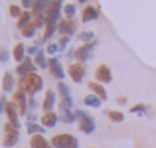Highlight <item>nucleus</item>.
I'll list each match as a JSON object with an SVG mask.
<instances>
[{"mask_svg":"<svg viewBox=\"0 0 156 148\" xmlns=\"http://www.w3.org/2000/svg\"><path fill=\"white\" fill-rule=\"evenodd\" d=\"M18 89H22L24 93H28L30 97H34L36 93H40L44 89V79L40 73H30L18 79Z\"/></svg>","mask_w":156,"mask_h":148,"instance_id":"1","label":"nucleus"},{"mask_svg":"<svg viewBox=\"0 0 156 148\" xmlns=\"http://www.w3.org/2000/svg\"><path fill=\"white\" fill-rule=\"evenodd\" d=\"M51 146L53 148H79V140L77 136L69 132H59L51 136Z\"/></svg>","mask_w":156,"mask_h":148,"instance_id":"2","label":"nucleus"},{"mask_svg":"<svg viewBox=\"0 0 156 148\" xmlns=\"http://www.w3.org/2000/svg\"><path fill=\"white\" fill-rule=\"evenodd\" d=\"M2 130H4L2 144L6 146V148H12V146H16V144L20 142V126L12 125V122H6Z\"/></svg>","mask_w":156,"mask_h":148,"instance_id":"3","label":"nucleus"},{"mask_svg":"<svg viewBox=\"0 0 156 148\" xmlns=\"http://www.w3.org/2000/svg\"><path fill=\"white\" fill-rule=\"evenodd\" d=\"M77 115V125H79V130L85 134H93L95 132V118L91 117L89 113H85V111H75Z\"/></svg>","mask_w":156,"mask_h":148,"instance_id":"4","label":"nucleus"},{"mask_svg":"<svg viewBox=\"0 0 156 148\" xmlns=\"http://www.w3.org/2000/svg\"><path fill=\"white\" fill-rule=\"evenodd\" d=\"M28 99H30V95L28 93H24L22 89H16L14 93H12V103L16 105V109H18L20 115H28Z\"/></svg>","mask_w":156,"mask_h":148,"instance_id":"5","label":"nucleus"},{"mask_svg":"<svg viewBox=\"0 0 156 148\" xmlns=\"http://www.w3.org/2000/svg\"><path fill=\"white\" fill-rule=\"evenodd\" d=\"M97 48V40L95 42H91V44H81L79 48L75 49V59L79 61V63H85L87 59H91V55H93V49Z\"/></svg>","mask_w":156,"mask_h":148,"instance_id":"6","label":"nucleus"},{"mask_svg":"<svg viewBox=\"0 0 156 148\" xmlns=\"http://www.w3.org/2000/svg\"><path fill=\"white\" fill-rule=\"evenodd\" d=\"M61 14H63V0H51L50 8H48V20H46V22L59 24Z\"/></svg>","mask_w":156,"mask_h":148,"instance_id":"7","label":"nucleus"},{"mask_svg":"<svg viewBox=\"0 0 156 148\" xmlns=\"http://www.w3.org/2000/svg\"><path fill=\"white\" fill-rule=\"evenodd\" d=\"M85 73H87V69H85V65L79 63V61H75V63H71L67 67V75L71 77V81H75V83H81V81L85 79Z\"/></svg>","mask_w":156,"mask_h":148,"instance_id":"8","label":"nucleus"},{"mask_svg":"<svg viewBox=\"0 0 156 148\" xmlns=\"http://www.w3.org/2000/svg\"><path fill=\"white\" fill-rule=\"evenodd\" d=\"M57 32H59L61 36H69V38H71V36L77 32V22L73 18L59 20V24H57Z\"/></svg>","mask_w":156,"mask_h":148,"instance_id":"9","label":"nucleus"},{"mask_svg":"<svg viewBox=\"0 0 156 148\" xmlns=\"http://www.w3.org/2000/svg\"><path fill=\"white\" fill-rule=\"evenodd\" d=\"M101 16V10L99 6H93V4H87V6L81 10V22H93V20H99Z\"/></svg>","mask_w":156,"mask_h":148,"instance_id":"10","label":"nucleus"},{"mask_svg":"<svg viewBox=\"0 0 156 148\" xmlns=\"http://www.w3.org/2000/svg\"><path fill=\"white\" fill-rule=\"evenodd\" d=\"M36 67H38V65L34 63V59H32V57H26L22 63L16 65V73H18V77H24V75H30V73H36Z\"/></svg>","mask_w":156,"mask_h":148,"instance_id":"11","label":"nucleus"},{"mask_svg":"<svg viewBox=\"0 0 156 148\" xmlns=\"http://www.w3.org/2000/svg\"><path fill=\"white\" fill-rule=\"evenodd\" d=\"M95 81H99V83H111L113 81V73H111V67L105 63H101L99 67L95 69Z\"/></svg>","mask_w":156,"mask_h":148,"instance_id":"12","label":"nucleus"},{"mask_svg":"<svg viewBox=\"0 0 156 148\" xmlns=\"http://www.w3.org/2000/svg\"><path fill=\"white\" fill-rule=\"evenodd\" d=\"M48 69H50V73L55 77L57 81H61V79L65 77V71H63V67H61V63H59V57H50Z\"/></svg>","mask_w":156,"mask_h":148,"instance_id":"13","label":"nucleus"},{"mask_svg":"<svg viewBox=\"0 0 156 148\" xmlns=\"http://www.w3.org/2000/svg\"><path fill=\"white\" fill-rule=\"evenodd\" d=\"M2 91L4 93H14L16 91V77L12 71H6L2 77Z\"/></svg>","mask_w":156,"mask_h":148,"instance_id":"14","label":"nucleus"},{"mask_svg":"<svg viewBox=\"0 0 156 148\" xmlns=\"http://www.w3.org/2000/svg\"><path fill=\"white\" fill-rule=\"evenodd\" d=\"M30 148H53L51 146V140H48L44 134H34V136H30Z\"/></svg>","mask_w":156,"mask_h":148,"instance_id":"15","label":"nucleus"},{"mask_svg":"<svg viewBox=\"0 0 156 148\" xmlns=\"http://www.w3.org/2000/svg\"><path fill=\"white\" fill-rule=\"evenodd\" d=\"M8 117V122H12V125H16V126H20V113H18V109H16V105L12 101H8V105H6V113H4Z\"/></svg>","mask_w":156,"mask_h":148,"instance_id":"16","label":"nucleus"},{"mask_svg":"<svg viewBox=\"0 0 156 148\" xmlns=\"http://www.w3.org/2000/svg\"><path fill=\"white\" fill-rule=\"evenodd\" d=\"M40 121H42V126H44V129H53V126L59 122V115L53 113V111H50V113H44Z\"/></svg>","mask_w":156,"mask_h":148,"instance_id":"17","label":"nucleus"},{"mask_svg":"<svg viewBox=\"0 0 156 148\" xmlns=\"http://www.w3.org/2000/svg\"><path fill=\"white\" fill-rule=\"evenodd\" d=\"M87 87L91 89V93H93V95H97L101 101H107V89L103 87V83H99V81H89Z\"/></svg>","mask_w":156,"mask_h":148,"instance_id":"18","label":"nucleus"},{"mask_svg":"<svg viewBox=\"0 0 156 148\" xmlns=\"http://www.w3.org/2000/svg\"><path fill=\"white\" fill-rule=\"evenodd\" d=\"M26 53H28V48L24 46L22 42H18L14 46V49H12V57L16 59V63H22V61L26 59Z\"/></svg>","mask_w":156,"mask_h":148,"instance_id":"19","label":"nucleus"},{"mask_svg":"<svg viewBox=\"0 0 156 148\" xmlns=\"http://www.w3.org/2000/svg\"><path fill=\"white\" fill-rule=\"evenodd\" d=\"M34 22V16H32V10H24V14L20 16L18 20H16V26H18V30L22 32L26 26H30V24Z\"/></svg>","mask_w":156,"mask_h":148,"instance_id":"20","label":"nucleus"},{"mask_svg":"<svg viewBox=\"0 0 156 148\" xmlns=\"http://www.w3.org/2000/svg\"><path fill=\"white\" fill-rule=\"evenodd\" d=\"M53 107H55V93H53V91H46V95H44V103H42L44 113L53 111Z\"/></svg>","mask_w":156,"mask_h":148,"instance_id":"21","label":"nucleus"},{"mask_svg":"<svg viewBox=\"0 0 156 148\" xmlns=\"http://www.w3.org/2000/svg\"><path fill=\"white\" fill-rule=\"evenodd\" d=\"M46 55H48V53L40 49V51L34 55V63L38 65V67H42V69H48V63H50V61H48V57H46Z\"/></svg>","mask_w":156,"mask_h":148,"instance_id":"22","label":"nucleus"},{"mask_svg":"<svg viewBox=\"0 0 156 148\" xmlns=\"http://www.w3.org/2000/svg\"><path fill=\"white\" fill-rule=\"evenodd\" d=\"M83 103H85L87 107H91V109H99L103 101H101V99L97 97V95H93V93H91V95H87V97L83 99Z\"/></svg>","mask_w":156,"mask_h":148,"instance_id":"23","label":"nucleus"},{"mask_svg":"<svg viewBox=\"0 0 156 148\" xmlns=\"http://www.w3.org/2000/svg\"><path fill=\"white\" fill-rule=\"evenodd\" d=\"M59 121L65 122V125H71V122H75V121H77L75 111H65V113H61V115H59Z\"/></svg>","mask_w":156,"mask_h":148,"instance_id":"24","label":"nucleus"},{"mask_svg":"<svg viewBox=\"0 0 156 148\" xmlns=\"http://www.w3.org/2000/svg\"><path fill=\"white\" fill-rule=\"evenodd\" d=\"M26 129H28V134H30V136H34V134H42L44 130H46L42 125H36V122H28Z\"/></svg>","mask_w":156,"mask_h":148,"instance_id":"25","label":"nucleus"},{"mask_svg":"<svg viewBox=\"0 0 156 148\" xmlns=\"http://www.w3.org/2000/svg\"><path fill=\"white\" fill-rule=\"evenodd\" d=\"M107 117H109L113 122H122L125 121V115H122L121 111H107Z\"/></svg>","mask_w":156,"mask_h":148,"instance_id":"26","label":"nucleus"},{"mask_svg":"<svg viewBox=\"0 0 156 148\" xmlns=\"http://www.w3.org/2000/svg\"><path fill=\"white\" fill-rule=\"evenodd\" d=\"M59 109H61V113H65V111H73V101H71V97H63V99H61Z\"/></svg>","mask_w":156,"mask_h":148,"instance_id":"27","label":"nucleus"},{"mask_svg":"<svg viewBox=\"0 0 156 148\" xmlns=\"http://www.w3.org/2000/svg\"><path fill=\"white\" fill-rule=\"evenodd\" d=\"M36 32H38V28H36V24L32 22L30 26H26V28L22 30V36H24V38H34V36H36Z\"/></svg>","mask_w":156,"mask_h":148,"instance_id":"28","label":"nucleus"},{"mask_svg":"<svg viewBox=\"0 0 156 148\" xmlns=\"http://www.w3.org/2000/svg\"><path fill=\"white\" fill-rule=\"evenodd\" d=\"M8 10H10V16H12V18H16V20L24 14L22 6H18V4H10V8H8Z\"/></svg>","mask_w":156,"mask_h":148,"instance_id":"29","label":"nucleus"},{"mask_svg":"<svg viewBox=\"0 0 156 148\" xmlns=\"http://www.w3.org/2000/svg\"><path fill=\"white\" fill-rule=\"evenodd\" d=\"M75 12H77L75 4H65V6H63V16H65V18H73Z\"/></svg>","mask_w":156,"mask_h":148,"instance_id":"30","label":"nucleus"},{"mask_svg":"<svg viewBox=\"0 0 156 148\" xmlns=\"http://www.w3.org/2000/svg\"><path fill=\"white\" fill-rule=\"evenodd\" d=\"M130 113H133V115H146V113H148V107L140 103V105H134L133 109H130Z\"/></svg>","mask_w":156,"mask_h":148,"instance_id":"31","label":"nucleus"},{"mask_svg":"<svg viewBox=\"0 0 156 148\" xmlns=\"http://www.w3.org/2000/svg\"><path fill=\"white\" fill-rule=\"evenodd\" d=\"M79 40H81V42H87V44H91V42H95V34H93V32H81Z\"/></svg>","mask_w":156,"mask_h":148,"instance_id":"32","label":"nucleus"},{"mask_svg":"<svg viewBox=\"0 0 156 148\" xmlns=\"http://www.w3.org/2000/svg\"><path fill=\"white\" fill-rule=\"evenodd\" d=\"M57 91H59L61 99H63V97H71V95H69V87L65 83H57Z\"/></svg>","mask_w":156,"mask_h":148,"instance_id":"33","label":"nucleus"},{"mask_svg":"<svg viewBox=\"0 0 156 148\" xmlns=\"http://www.w3.org/2000/svg\"><path fill=\"white\" fill-rule=\"evenodd\" d=\"M57 51H59V44H48V46H46V53H48V55H55Z\"/></svg>","mask_w":156,"mask_h":148,"instance_id":"34","label":"nucleus"},{"mask_svg":"<svg viewBox=\"0 0 156 148\" xmlns=\"http://www.w3.org/2000/svg\"><path fill=\"white\" fill-rule=\"evenodd\" d=\"M6 105H8V99H6V95H2L0 97V115L6 113Z\"/></svg>","mask_w":156,"mask_h":148,"instance_id":"35","label":"nucleus"},{"mask_svg":"<svg viewBox=\"0 0 156 148\" xmlns=\"http://www.w3.org/2000/svg\"><path fill=\"white\" fill-rule=\"evenodd\" d=\"M8 59H10V53H8L6 49H4L2 46H0V61L4 63V61H8Z\"/></svg>","mask_w":156,"mask_h":148,"instance_id":"36","label":"nucleus"},{"mask_svg":"<svg viewBox=\"0 0 156 148\" xmlns=\"http://www.w3.org/2000/svg\"><path fill=\"white\" fill-rule=\"evenodd\" d=\"M20 2H22V8H24V10H32V6H34L36 0H20Z\"/></svg>","mask_w":156,"mask_h":148,"instance_id":"37","label":"nucleus"},{"mask_svg":"<svg viewBox=\"0 0 156 148\" xmlns=\"http://www.w3.org/2000/svg\"><path fill=\"white\" fill-rule=\"evenodd\" d=\"M67 44H69V36H61L59 38V49H65Z\"/></svg>","mask_w":156,"mask_h":148,"instance_id":"38","label":"nucleus"},{"mask_svg":"<svg viewBox=\"0 0 156 148\" xmlns=\"http://www.w3.org/2000/svg\"><path fill=\"white\" fill-rule=\"evenodd\" d=\"M28 107H30V109H32V111H34V109H36V107H38V101H36V99H34V97H30V99H28Z\"/></svg>","mask_w":156,"mask_h":148,"instance_id":"39","label":"nucleus"},{"mask_svg":"<svg viewBox=\"0 0 156 148\" xmlns=\"http://www.w3.org/2000/svg\"><path fill=\"white\" fill-rule=\"evenodd\" d=\"M36 121H38L36 113H28V122H36Z\"/></svg>","mask_w":156,"mask_h":148,"instance_id":"40","label":"nucleus"},{"mask_svg":"<svg viewBox=\"0 0 156 148\" xmlns=\"http://www.w3.org/2000/svg\"><path fill=\"white\" fill-rule=\"evenodd\" d=\"M77 2H79V4H85V2H89V0H77Z\"/></svg>","mask_w":156,"mask_h":148,"instance_id":"41","label":"nucleus"},{"mask_svg":"<svg viewBox=\"0 0 156 148\" xmlns=\"http://www.w3.org/2000/svg\"><path fill=\"white\" fill-rule=\"evenodd\" d=\"M89 148H93V146H89Z\"/></svg>","mask_w":156,"mask_h":148,"instance_id":"42","label":"nucleus"},{"mask_svg":"<svg viewBox=\"0 0 156 148\" xmlns=\"http://www.w3.org/2000/svg\"><path fill=\"white\" fill-rule=\"evenodd\" d=\"M26 148H30V146H26Z\"/></svg>","mask_w":156,"mask_h":148,"instance_id":"43","label":"nucleus"}]
</instances>
